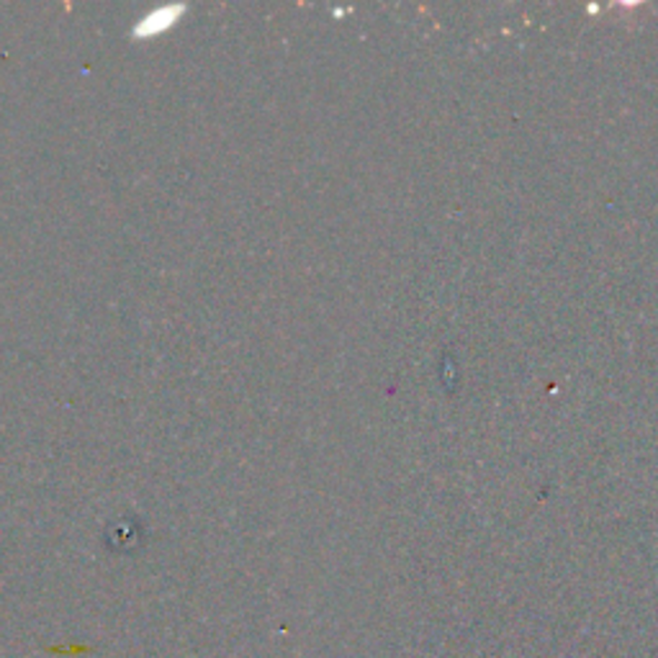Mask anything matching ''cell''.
<instances>
[{
	"label": "cell",
	"instance_id": "obj_1",
	"mask_svg": "<svg viewBox=\"0 0 658 658\" xmlns=\"http://www.w3.org/2000/svg\"><path fill=\"white\" fill-rule=\"evenodd\" d=\"M188 11L186 6H162V8H154L142 19L137 21V27L131 29V37L134 39H152V37H160L164 31H170L176 23L183 19V13Z\"/></svg>",
	"mask_w": 658,
	"mask_h": 658
}]
</instances>
